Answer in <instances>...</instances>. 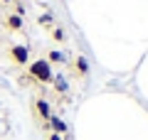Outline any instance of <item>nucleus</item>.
I'll return each instance as SVG.
<instances>
[{
  "instance_id": "nucleus-1",
  "label": "nucleus",
  "mask_w": 148,
  "mask_h": 140,
  "mask_svg": "<svg viewBox=\"0 0 148 140\" xmlns=\"http://www.w3.org/2000/svg\"><path fill=\"white\" fill-rule=\"evenodd\" d=\"M30 79H35V81H40V84H52V79H54L52 64H49L47 59H35V62L30 64Z\"/></svg>"
},
{
  "instance_id": "nucleus-2",
  "label": "nucleus",
  "mask_w": 148,
  "mask_h": 140,
  "mask_svg": "<svg viewBox=\"0 0 148 140\" xmlns=\"http://www.w3.org/2000/svg\"><path fill=\"white\" fill-rule=\"evenodd\" d=\"M10 57H12V62H15V64L25 67V64L30 62V49L22 47V44H15V47H10Z\"/></svg>"
},
{
  "instance_id": "nucleus-3",
  "label": "nucleus",
  "mask_w": 148,
  "mask_h": 140,
  "mask_svg": "<svg viewBox=\"0 0 148 140\" xmlns=\"http://www.w3.org/2000/svg\"><path fill=\"white\" fill-rule=\"evenodd\" d=\"M47 128H52V133H57V135H64V133H67V123H64L59 116H49Z\"/></svg>"
},
{
  "instance_id": "nucleus-4",
  "label": "nucleus",
  "mask_w": 148,
  "mask_h": 140,
  "mask_svg": "<svg viewBox=\"0 0 148 140\" xmlns=\"http://www.w3.org/2000/svg\"><path fill=\"white\" fill-rule=\"evenodd\" d=\"M35 108H37V116H40V118H42L45 123H47V120H49V116H52V108H49V103H47L45 99H37Z\"/></svg>"
},
{
  "instance_id": "nucleus-5",
  "label": "nucleus",
  "mask_w": 148,
  "mask_h": 140,
  "mask_svg": "<svg viewBox=\"0 0 148 140\" xmlns=\"http://www.w3.org/2000/svg\"><path fill=\"white\" fill-rule=\"evenodd\" d=\"M52 84H54V88H57L59 93H67L69 91V84H67V79H64V76H54Z\"/></svg>"
},
{
  "instance_id": "nucleus-6",
  "label": "nucleus",
  "mask_w": 148,
  "mask_h": 140,
  "mask_svg": "<svg viewBox=\"0 0 148 140\" xmlns=\"http://www.w3.org/2000/svg\"><path fill=\"white\" fill-rule=\"evenodd\" d=\"M8 27H10V30H22V17L20 15H10L8 17Z\"/></svg>"
},
{
  "instance_id": "nucleus-7",
  "label": "nucleus",
  "mask_w": 148,
  "mask_h": 140,
  "mask_svg": "<svg viewBox=\"0 0 148 140\" xmlns=\"http://www.w3.org/2000/svg\"><path fill=\"white\" fill-rule=\"evenodd\" d=\"M74 67H77V71H79L82 76H84V74H89V62H86L84 57H79V59H77V64H74Z\"/></svg>"
},
{
  "instance_id": "nucleus-8",
  "label": "nucleus",
  "mask_w": 148,
  "mask_h": 140,
  "mask_svg": "<svg viewBox=\"0 0 148 140\" xmlns=\"http://www.w3.org/2000/svg\"><path fill=\"white\" fill-rule=\"evenodd\" d=\"M47 62H49V64H62V62H64V54L54 49V52H49V54H47Z\"/></svg>"
},
{
  "instance_id": "nucleus-9",
  "label": "nucleus",
  "mask_w": 148,
  "mask_h": 140,
  "mask_svg": "<svg viewBox=\"0 0 148 140\" xmlns=\"http://www.w3.org/2000/svg\"><path fill=\"white\" fill-rule=\"evenodd\" d=\"M52 37H54V42H64V39H67V35H64L62 27H54V30H52Z\"/></svg>"
},
{
  "instance_id": "nucleus-10",
  "label": "nucleus",
  "mask_w": 148,
  "mask_h": 140,
  "mask_svg": "<svg viewBox=\"0 0 148 140\" xmlns=\"http://www.w3.org/2000/svg\"><path fill=\"white\" fill-rule=\"evenodd\" d=\"M40 25H52V15H49V12L40 15Z\"/></svg>"
},
{
  "instance_id": "nucleus-11",
  "label": "nucleus",
  "mask_w": 148,
  "mask_h": 140,
  "mask_svg": "<svg viewBox=\"0 0 148 140\" xmlns=\"http://www.w3.org/2000/svg\"><path fill=\"white\" fill-rule=\"evenodd\" d=\"M15 15L25 17V7H22V3H17V5H15Z\"/></svg>"
},
{
  "instance_id": "nucleus-12",
  "label": "nucleus",
  "mask_w": 148,
  "mask_h": 140,
  "mask_svg": "<svg viewBox=\"0 0 148 140\" xmlns=\"http://www.w3.org/2000/svg\"><path fill=\"white\" fill-rule=\"evenodd\" d=\"M47 140H62V135H57V133H49V138Z\"/></svg>"
}]
</instances>
